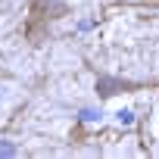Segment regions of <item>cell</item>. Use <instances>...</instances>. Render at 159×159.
<instances>
[{
	"label": "cell",
	"instance_id": "cell-3",
	"mask_svg": "<svg viewBox=\"0 0 159 159\" xmlns=\"http://www.w3.org/2000/svg\"><path fill=\"white\" fill-rule=\"evenodd\" d=\"M131 122H134V112H128V109L119 112V125H131Z\"/></svg>",
	"mask_w": 159,
	"mask_h": 159
},
{
	"label": "cell",
	"instance_id": "cell-1",
	"mask_svg": "<svg viewBox=\"0 0 159 159\" xmlns=\"http://www.w3.org/2000/svg\"><path fill=\"white\" fill-rule=\"evenodd\" d=\"M97 88H100V94H103V97H112L116 91H122V88H128V84L112 81V78H100V81H97Z\"/></svg>",
	"mask_w": 159,
	"mask_h": 159
},
{
	"label": "cell",
	"instance_id": "cell-2",
	"mask_svg": "<svg viewBox=\"0 0 159 159\" xmlns=\"http://www.w3.org/2000/svg\"><path fill=\"white\" fill-rule=\"evenodd\" d=\"M100 119V112H94V109H84L81 112V122H97Z\"/></svg>",
	"mask_w": 159,
	"mask_h": 159
},
{
	"label": "cell",
	"instance_id": "cell-4",
	"mask_svg": "<svg viewBox=\"0 0 159 159\" xmlns=\"http://www.w3.org/2000/svg\"><path fill=\"white\" fill-rule=\"evenodd\" d=\"M0 156H16V147L13 143H0Z\"/></svg>",
	"mask_w": 159,
	"mask_h": 159
}]
</instances>
